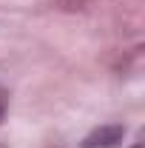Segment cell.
Masks as SVG:
<instances>
[{
	"label": "cell",
	"instance_id": "cell-1",
	"mask_svg": "<svg viewBox=\"0 0 145 148\" xmlns=\"http://www.w3.org/2000/svg\"><path fill=\"white\" fill-rule=\"evenodd\" d=\"M122 134L125 131L120 128V125H105V128L94 131L91 137H85V148H114L117 143H122Z\"/></svg>",
	"mask_w": 145,
	"mask_h": 148
}]
</instances>
